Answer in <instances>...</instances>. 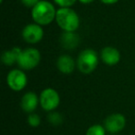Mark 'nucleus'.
Masks as SVG:
<instances>
[{
  "instance_id": "f257e3e1",
  "label": "nucleus",
  "mask_w": 135,
  "mask_h": 135,
  "mask_svg": "<svg viewBox=\"0 0 135 135\" xmlns=\"http://www.w3.org/2000/svg\"><path fill=\"white\" fill-rule=\"evenodd\" d=\"M56 21L57 25L65 32H75L80 26L78 14L70 8H61L56 11Z\"/></svg>"
},
{
  "instance_id": "f03ea898",
  "label": "nucleus",
  "mask_w": 135,
  "mask_h": 135,
  "mask_svg": "<svg viewBox=\"0 0 135 135\" xmlns=\"http://www.w3.org/2000/svg\"><path fill=\"white\" fill-rule=\"evenodd\" d=\"M56 11L54 6L48 1H40L32 8V17L36 24L47 25L56 19Z\"/></svg>"
},
{
  "instance_id": "7ed1b4c3",
  "label": "nucleus",
  "mask_w": 135,
  "mask_h": 135,
  "mask_svg": "<svg viewBox=\"0 0 135 135\" xmlns=\"http://www.w3.org/2000/svg\"><path fill=\"white\" fill-rule=\"evenodd\" d=\"M98 64L97 54L93 49H85L78 56L77 66L81 73L89 74L96 69Z\"/></svg>"
},
{
  "instance_id": "20e7f679",
  "label": "nucleus",
  "mask_w": 135,
  "mask_h": 135,
  "mask_svg": "<svg viewBox=\"0 0 135 135\" xmlns=\"http://www.w3.org/2000/svg\"><path fill=\"white\" fill-rule=\"evenodd\" d=\"M41 55L35 48H27L21 52L17 63L22 70H32L39 64Z\"/></svg>"
},
{
  "instance_id": "39448f33",
  "label": "nucleus",
  "mask_w": 135,
  "mask_h": 135,
  "mask_svg": "<svg viewBox=\"0 0 135 135\" xmlns=\"http://www.w3.org/2000/svg\"><path fill=\"white\" fill-rule=\"evenodd\" d=\"M60 103L59 94L52 88L45 89L40 95V104L45 111H52L58 107Z\"/></svg>"
},
{
  "instance_id": "423d86ee",
  "label": "nucleus",
  "mask_w": 135,
  "mask_h": 135,
  "mask_svg": "<svg viewBox=\"0 0 135 135\" xmlns=\"http://www.w3.org/2000/svg\"><path fill=\"white\" fill-rule=\"evenodd\" d=\"M8 84L10 89L16 92L21 91L27 84V77L21 70H13L8 73Z\"/></svg>"
},
{
  "instance_id": "0eeeda50",
  "label": "nucleus",
  "mask_w": 135,
  "mask_h": 135,
  "mask_svg": "<svg viewBox=\"0 0 135 135\" xmlns=\"http://www.w3.org/2000/svg\"><path fill=\"white\" fill-rule=\"evenodd\" d=\"M126 118L122 114H112L108 116L105 120V129L108 132L117 133L121 131L125 128Z\"/></svg>"
},
{
  "instance_id": "6e6552de",
  "label": "nucleus",
  "mask_w": 135,
  "mask_h": 135,
  "mask_svg": "<svg viewBox=\"0 0 135 135\" xmlns=\"http://www.w3.org/2000/svg\"><path fill=\"white\" fill-rule=\"evenodd\" d=\"M43 36L44 31L39 24H29L22 31V37L27 43L36 44L41 41Z\"/></svg>"
},
{
  "instance_id": "1a4fd4ad",
  "label": "nucleus",
  "mask_w": 135,
  "mask_h": 135,
  "mask_svg": "<svg viewBox=\"0 0 135 135\" xmlns=\"http://www.w3.org/2000/svg\"><path fill=\"white\" fill-rule=\"evenodd\" d=\"M39 103V99L37 97V94L32 92H29L23 95L21 98V108L27 113H31L36 109Z\"/></svg>"
},
{
  "instance_id": "9d476101",
  "label": "nucleus",
  "mask_w": 135,
  "mask_h": 135,
  "mask_svg": "<svg viewBox=\"0 0 135 135\" xmlns=\"http://www.w3.org/2000/svg\"><path fill=\"white\" fill-rule=\"evenodd\" d=\"M101 58L107 65L113 66L118 63L120 59V54L118 49L114 48V47L107 46L102 50Z\"/></svg>"
},
{
  "instance_id": "9b49d317",
  "label": "nucleus",
  "mask_w": 135,
  "mask_h": 135,
  "mask_svg": "<svg viewBox=\"0 0 135 135\" xmlns=\"http://www.w3.org/2000/svg\"><path fill=\"white\" fill-rule=\"evenodd\" d=\"M57 69L64 74H70L75 69V62L73 58L68 55L59 56L56 61Z\"/></svg>"
},
{
  "instance_id": "f8f14e48",
  "label": "nucleus",
  "mask_w": 135,
  "mask_h": 135,
  "mask_svg": "<svg viewBox=\"0 0 135 135\" xmlns=\"http://www.w3.org/2000/svg\"><path fill=\"white\" fill-rule=\"evenodd\" d=\"M60 42L64 48L73 49L79 45L80 38L79 35L74 32H65L61 35Z\"/></svg>"
},
{
  "instance_id": "ddd939ff",
  "label": "nucleus",
  "mask_w": 135,
  "mask_h": 135,
  "mask_svg": "<svg viewBox=\"0 0 135 135\" xmlns=\"http://www.w3.org/2000/svg\"><path fill=\"white\" fill-rule=\"evenodd\" d=\"M21 52H22V51H21V48H19V47H14L11 50L5 51L2 54L1 60H2V62L5 65L11 66V65H13L15 62L18 61Z\"/></svg>"
},
{
  "instance_id": "4468645a",
  "label": "nucleus",
  "mask_w": 135,
  "mask_h": 135,
  "mask_svg": "<svg viewBox=\"0 0 135 135\" xmlns=\"http://www.w3.org/2000/svg\"><path fill=\"white\" fill-rule=\"evenodd\" d=\"M86 135H105V129L102 125H93L87 129Z\"/></svg>"
},
{
  "instance_id": "2eb2a0df",
  "label": "nucleus",
  "mask_w": 135,
  "mask_h": 135,
  "mask_svg": "<svg viewBox=\"0 0 135 135\" xmlns=\"http://www.w3.org/2000/svg\"><path fill=\"white\" fill-rule=\"evenodd\" d=\"M48 121L52 125H60L63 122V117H62L61 114H59L57 112H52L48 115Z\"/></svg>"
},
{
  "instance_id": "dca6fc26",
  "label": "nucleus",
  "mask_w": 135,
  "mask_h": 135,
  "mask_svg": "<svg viewBox=\"0 0 135 135\" xmlns=\"http://www.w3.org/2000/svg\"><path fill=\"white\" fill-rule=\"evenodd\" d=\"M28 123L32 127H38L41 123V118L37 114H30L28 117Z\"/></svg>"
},
{
  "instance_id": "f3484780",
  "label": "nucleus",
  "mask_w": 135,
  "mask_h": 135,
  "mask_svg": "<svg viewBox=\"0 0 135 135\" xmlns=\"http://www.w3.org/2000/svg\"><path fill=\"white\" fill-rule=\"evenodd\" d=\"M54 1L61 8H69L72 6L77 0H54Z\"/></svg>"
},
{
  "instance_id": "a211bd4d",
  "label": "nucleus",
  "mask_w": 135,
  "mask_h": 135,
  "mask_svg": "<svg viewBox=\"0 0 135 135\" xmlns=\"http://www.w3.org/2000/svg\"><path fill=\"white\" fill-rule=\"evenodd\" d=\"M21 2L27 8H33L40 2V0H21Z\"/></svg>"
},
{
  "instance_id": "6ab92c4d",
  "label": "nucleus",
  "mask_w": 135,
  "mask_h": 135,
  "mask_svg": "<svg viewBox=\"0 0 135 135\" xmlns=\"http://www.w3.org/2000/svg\"><path fill=\"white\" fill-rule=\"evenodd\" d=\"M101 2H103L104 4H115L118 1V0H100Z\"/></svg>"
},
{
  "instance_id": "aec40b11",
  "label": "nucleus",
  "mask_w": 135,
  "mask_h": 135,
  "mask_svg": "<svg viewBox=\"0 0 135 135\" xmlns=\"http://www.w3.org/2000/svg\"><path fill=\"white\" fill-rule=\"evenodd\" d=\"M81 3H83V4H88V3H91L93 2L94 0H79Z\"/></svg>"
},
{
  "instance_id": "412c9836",
  "label": "nucleus",
  "mask_w": 135,
  "mask_h": 135,
  "mask_svg": "<svg viewBox=\"0 0 135 135\" xmlns=\"http://www.w3.org/2000/svg\"><path fill=\"white\" fill-rule=\"evenodd\" d=\"M0 2H1V3H2V2H3V0H0Z\"/></svg>"
}]
</instances>
